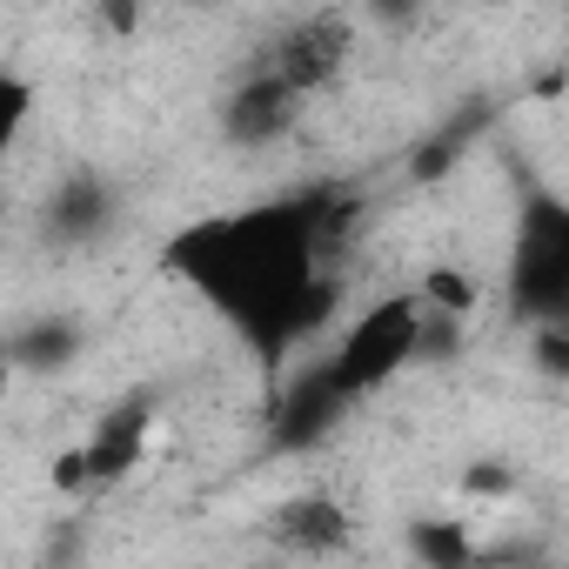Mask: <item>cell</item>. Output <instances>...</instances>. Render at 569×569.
Segmentation results:
<instances>
[{
  "instance_id": "1",
  "label": "cell",
  "mask_w": 569,
  "mask_h": 569,
  "mask_svg": "<svg viewBox=\"0 0 569 569\" xmlns=\"http://www.w3.org/2000/svg\"><path fill=\"white\" fill-rule=\"evenodd\" d=\"M322 214L329 201H268L248 214H214L174 234L168 261L188 289H201L261 356H281L336 309V281L322 274Z\"/></svg>"
},
{
  "instance_id": "2",
  "label": "cell",
  "mask_w": 569,
  "mask_h": 569,
  "mask_svg": "<svg viewBox=\"0 0 569 569\" xmlns=\"http://www.w3.org/2000/svg\"><path fill=\"white\" fill-rule=\"evenodd\" d=\"M422 342H429V309H422V296H416V289L382 296V302H369V309L342 329V342H336L322 382H329L336 402L376 396V389H389V382L422 356Z\"/></svg>"
},
{
  "instance_id": "3",
  "label": "cell",
  "mask_w": 569,
  "mask_h": 569,
  "mask_svg": "<svg viewBox=\"0 0 569 569\" xmlns=\"http://www.w3.org/2000/svg\"><path fill=\"white\" fill-rule=\"evenodd\" d=\"M516 302L536 309L542 322H556L569 309V208H529L522 221V241H516Z\"/></svg>"
},
{
  "instance_id": "4",
  "label": "cell",
  "mask_w": 569,
  "mask_h": 569,
  "mask_svg": "<svg viewBox=\"0 0 569 569\" xmlns=\"http://www.w3.org/2000/svg\"><path fill=\"white\" fill-rule=\"evenodd\" d=\"M349 54H356L349 21H342V14H309V21H296L289 34L274 41L268 74H281L296 94H316V88H329V81L349 68Z\"/></svg>"
},
{
  "instance_id": "5",
  "label": "cell",
  "mask_w": 569,
  "mask_h": 569,
  "mask_svg": "<svg viewBox=\"0 0 569 569\" xmlns=\"http://www.w3.org/2000/svg\"><path fill=\"white\" fill-rule=\"evenodd\" d=\"M302 101L309 94H296L281 74H254V81H241L234 94H228V108H221V128H228V141H241V148H268V141H281L296 121H302Z\"/></svg>"
},
{
  "instance_id": "6",
  "label": "cell",
  "mask_w": 569,
  "mask_h": 569,
  "mask_svg": "<svg viewBox=\"0 0 569 569\" xmlns=\"http://www.w3.org/2000/svg\"><path fill=\"white\" fill-rule=\"evenodd\" d=\"M349 536H356L349 509L336 496H322V489H309V496L274 509V542L296 549V556H336V549H349Z\"/></svg>"
},
{
  "instance_id": "7",
  "label": "cell",
  "mask_w": 569,
  "mask_h": 569,
  "mask_svg": "<svg viewBox=\"0 0 569 569\" xmlns=\"http://www.w3.org/2000/svg\"><path fill=\"white\" fill-rule=\"evenodd\" d=\"M148 442H154V416H148V402H121V409H108V422L88 436V469H94V482L128 476V469L148 456Z\"/></svg>"
},
{
  "instance_id": "8",
  "label": "cell",
  "mask_w": 569,
  "mask_h": 569,
  "mask_svg": "<svg viewBox=\"0 0 569 569\" xmlns=\"http://www.w3.org/2000/svg\"><path fill=\"white\" fill-rule=\"evenodd\" d=\"M416 556H422L429 569H469V562H476V542H469L456 522H422V529H416Z\"/></svg>"
}]
</instances>
